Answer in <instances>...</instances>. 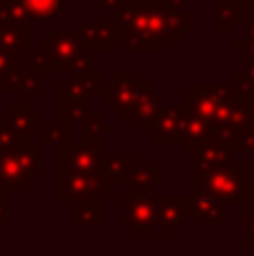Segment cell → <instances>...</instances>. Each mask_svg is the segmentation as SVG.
<instances>
[{
  "label": "cell",
  "instance_id": "cell-1",
  "mask_svg": "<svg viewBox=\"0 0 254 256\" xmlns=\"http://www.w3.org/2000/svg\"><path fill=\"white\" fill-rule=\"evenodd\" d=\"M112 14L115 40L124 52H160L166 43V7L162 0H124Z\"/></svg>",
  "mask_w": 254,
  "mask_h": 256
},
{
  "label": "cell",
  "instance_id": "cell-2",
  "mask_svg": "<svg viewBox=\"0 0 254 256\" xmlns=\"http://www.w3.org/2000/svg\"><path fill=\"white\" fill-rule=\"evenodd\" d=\"M246 186V166L241 162H232L218 171L196 173L194 178V191L210 194L223 204H243Z\"/></svg>",
  "mask_w": 254,
  "mask_h": 256
},
{
  "label": "cell",
  "instance_id": "cell-3",
  "mask_svg": "<svg viewBox=\"0 0 254 256\" xmlns=\"http://www.w3.org/2000/svg\"><path fill=\"white\" fill-rule=\"evenodd\" d=\"M153 90L151 81H135L130 72H112L110 81H104L102 84V102L110 106V112H117L122 115V122L124 124H130L133 117H130V110L135 108L138 99L142 97L144 92Z\"/></svg>",
  "mask_w": 254,
  "mask_h": 256
},
{
  "label": "cell",
  "instance_id": "cell-4",
  "mask_svg": "<svg viewBox=\"0 0 254 256\" xmlns=\"http://www.w3.org/2000/svg\"><path fill=\"white\" fill-rule=\"evenodd\" d=\"M112 194V184L102 176V171H58V202L63 207H70L72 202L84 198H106Z\"/></svg>",
  "mask_w": 254,
  "mask_h": 256
},
{
  "label": "cell",
  "instance_id": "cell-5",
  "mask_svg": "<svg viewBox=\"0 0 254 256\" xmlns=\"http://www.w3.org/2000/svg\"><path fill=\"white\" fill-rule=\"evenodd\" d=\"M182 106L187 112L200 117V120L210 122L214 126L223 124V115H225V106L228 104L216 94L214 90V81H198L194 86L192 92H187L182 97Z\"/></svg>",
  "mask_w": 254,
  "mask_h": 256
},
{
  "label": "cell",
  "instance_id": "cell-6",
  "mask_svg": "<svg viewBox=\"0 0 254 256\" xmlns=\"http://www.w3.org/2000/svg\"><path fill=\"white\" fill-rule=\"evenodd\" d=\"M38 52H43L52 63V72H63L68 74L72 68V63L79 58L81 54V43L76 32L68 30H54L50 34V38H45L43 43H38Z\"/></svg>",
  "mask_w": 254,
  "mask_h": 256
},
{
  "label": "cell",
  "instance_id": "cell-7",
  "mask_svg": "<svg viewBox=\"0 0 254 256\" xmlns=\"http://www.w3.org/2000/svg\"><path fill=\"white\" fill-rule=\"evenodd\" d=\"M156 230L164 236H174L189 218V194H153Z\"/></svg>",
  "mask_w": 254,
  "mask_h": 256
},
{
  "label": "cell",
  "instance_id": "cell-8",
  "mask_svg": "<svg viewBox=\"0 0 254 256\" xmlns=\"http://www.w3.org/2000/svg\"><path fill=\"white\" fill-rule=\"evenodd\" d=\"M124 216L122 222L133 232L135 236H151L156 232V207L151 196H140L135 191L122 196Z\"/></svg>",
  "mask_w": 254,
  "mask_h": 256
},
{
  "label": "cell",
  "instance_id": "cell-9",
  "mask_svg": "<svg viewBox=\"0 0 254 256\" xmlns=\"http://www.w3.org/2000/svg\"><path fill=\"white\" fill-rule=\"evenodd\" d=\"M102 144H84V142H66L58 148V164L61 171H99L102 168Z\"/></svg>",
  "mask_w": 254,
  "mask_h": 256
},
{
  "label": "cell",
  "instance_id": "cell-10",
  "mask_svg": "<svg viewBox=\"0 0 254 256\" xmlns=\"http://www.w3.org/2000/svg\"><path fill=\"white\" fill-rule=\"evenodd\" d=\"M40 115L32 110V104L27 97H20L16 102L9 104V126L14 128L18 144H27V142H36V132L40 126Z\"/></svg>",
  "mask_w": 254,
  "mask_h": 256
},
{
  "label": "cell",
  "instance_id": "cell-11",
  "mask_svg": "<svg viewBox=\"0 0 254 256\" xmlns=\"http://www.w3.org/2000/svg\"><path fill=\"white\" fill-rule=\"evenodd\" d=\"M104 76L99 72H86V74L70 76L68 81L61 84V92L58 99L66 102H79V104H92V97L102 90Z\"/></svg>",
  "mask_w": 254,
  "mask_h": 256
},
{
  "label": "cell",
  "instance_id": "cell-12",
  "mask_svg": "<svg viewBox=\"0 0 254 256\" xmlns=\"http://www.w3.org/2000/svg\"><path fill=\"white\" fill-rule=\"evenodd\" d=\"M189 216L194 218L196 225H225V204L218 202L216 198H212L210 194H202V191H194L189 194Z\"/></svg>",
  "mask_w": 254,
  "mask_h": 256
},
{
  "label": "cell",
  "instance_id": "cell-13",
  "mask_svg": "<svg viewBox=\"0 0 254 256\" xmlns=\"http://www.w3.org/2000/svg\"><path fill=\"white\" fill-rule=\"evenodd\" d=\"M184 115V106L182 104H164L156 120V126L151 130V137L156 144H176L178 142V132H180V122Z\"/></svg>",
  "mask_w": 254,
  "mask_h": 256
},
{
  "label": "cell",
  "instance_id": "cell-14",
  "mask_svg": "<svg viewBox=\"0 0 254 256\" xmlns=\"http://www.w3.org/2000/svg\"><path fill=\"white\" fill-rule=\"evenodd\" d=\"M81 43V52H110L115 43V30L110 22H88L76 30Z\"/></svg>",
  "mask_w": 254,
  "mask_h": 256
},
{
  "label": "cell",
  "instance_id": "cell-15",
  "mask_svg": "<svg viewBox=\"0 0 254 256\" xmlns=\"http://www.w3.org/2000/svg\"><path fill=\"white\" fill-rule=\"evenodd\" d=\"M210 130H212V124L200 117L192 115V112L184 110L182 115V122H180V132H178V142L176 144L182 146L184 153L192 155L198 146L207 144L210 142Z\"/></svg>",
  "mask_w": 254,
  "mask_h": 256
},
{
  "label": "cell",
  "instance_id": "cell-16",
  "mask_svg": "<svg viewBox=\"0 0 254 256\" xmlns=\"http://www.w3.org/2000/svg\"><path fill=\"white\" fill-rule=\"evenodd\" d=\"M30 182H32L30 173L20 166L14 150H2L0 153V191H4L9 196H16Z\"/></svg>",
  "mask_w": 254,
  "mask_h": 256
},
{
  "label": "cell",
  "instance_id": "cell-17",
  "mask_svg": "<svg viewBox=\"0 0 254 256\" xmlns=\"http://www.w3.org/2000/svg\"><path fill=\"white\" fill-rule=\"evenodd\" d=\"M230 128H254V92H238L234 94V99L225 106L223 124Z\"/></svg>",
  "mask_w": 254,
  "mask_h": 256
},
{
  "label": "cell",
  "instance_id": "cell-18",
  "mask_svg": "<svg viewBox=\"0 0 254 256\" xmlns=\"http://www.w3.org/2000/svg\"><path fill=\"white\" fill-rule=\"evenodd\" d=\"M194 158V164H196V173H210V171H218V168L228 166V164L234 162V153L225 146H218V144H207L198 146L196 150L192 153Z\"/></svg>",
  "mask_w": 254,
  "mask_h": 256
},
{
  "label": "cell",
  "instance_id": "cell-19",
  "mask_svg": "<svg viewBox=\"0 0 254 256\" xmlns=\"http://www.w3.org/2000/svg\"><path fill=\"white\" fill-rule=\"evenodd\" d=\"M162 106H164L162 94L156 92V90H148V92H144L142 97L138 99L135 108L130 110V117H133V122H138V124L142 126L144 132L151 135V130H153V126H156V120H158V115H160Z\"/></svg>",
  "mask_w": 254,
  "mask_h": 256
},
{
  "label": "cell",
  "instance_id": "cell-20",
  "mask_svg": "<svg viewBox=\"0 0 254 256\" xmlns=\"http://www.w3.org/2000/svg\"><path fill=\"white\" fill-rule=\"evenodd\" d=\"M104 198L92 196V198L76 200L70 204V222L76 227H97L104 222Z\"/></svg>",
  "mask_w": 254,
  "mask_h": 256
},
{
  "label": "cell",
  "instance_id": "cell-21",
  "mask_svg": "<svg viewBox=\"0 0 254 256\" xmlns=\"http://www.w3.org/2000/svg\"><path fill=\"white\" fill-rule=\"evenodd\" d=\"M102 176L115 184H126L133 171V155L130 153H104L102 155Z\"/></svg>",
  "mask_w": 254,
  "mask_h": 256
},
{
  "label": "cell",
  "instance_id": "cell-22",
  "mask_svg": "<svg viewBox=\"0 0 254 256\" xmlns=\"http://www.w3.org/2000/svg\"><path fill=\"white\" fill-rule=\"evenodd\" d=\"M162 182V164L156 162V164H148V166H133L128 176V182L130 184V191L140 196H153L156 186Z\"/></svg>",
  "mask_w": 254,
  "mask_h": 256
},
{
  "label": "cell",
  "instance_id": "cell-23",
  "mask_svg": "<svg viewBox=\"0 0 254 256\" xmlns=\"http://www.w3.org/2000/svg\"><path fill=\"white\" fill-rule=\"evenodd\" d=\"M112 122L104 120L102 112L90 110L84 120L79 122V130H81V142L84 144H102V140L106 135L112 132Z\"/></svg>",
  "mask_w": 254,
  "mask_h": 256
},
{
  "label": "cell",
  "instance_id": "cell-24",
  "mask_svg": "<svg viewBox=\"0 0 254 256\" xmlns=\"http://www.w3.org/2000/svg\"><path fill=\"white\" fill-rule=\"evenodd\" d=\"M40 90V76L36 74H22L20 70L14 72V74L4 76L0 81V92L2 94H20V97H27L32 99V94H36Z\"/></svg>",
  "mask_w": 254,
  "mask_h": 256
},
{
  "label": "cell",
  "instance_id": "cell-25",
  "mask_svg": "<svg viewBox=\"0 0 254 256\" xmlns=\"http://www.w3.org/2000/svg\"><path fill=\"white\" fill-rule=\"evenodd\" d=\"M214 30L218 32H234L241 20H246V12L232 0H214Z\"/></svg>",
  "mask_w": 254,
  "mask_h": 256
},
{
  "label": "cell",
  "instance_id": "cell-26",
  "mask_svg": "<svg viewBox=\"0 0 254 256\" xmlns=\"http://www.w3.org/2000/svg\"><path fill=\"white\" fill-rule=\"evenodd\" d=\"M196 14L192 9H169L166 14V40H182L194 30Z\"/></svg>",
  "mask_w": 254,
  "mask_h": 256
},
{
  "label": "cell",
  "instance_id": "cell-27",
  "mask_svg": "<svg viewBox=\"0 0 254 256\" xmlns=\"http://www.w3.org/2000/svg\"><path fill=\"white\" fill-rule=\"evenodd\" d=\"M18 2L25 7L30 22H48L58 18V14H61V0H18Z\"/></svg>",
  "mask_w": 254,
  "mask_h": 256
},
{
  "label": "cell",
  "instance_id": "cell-28",
  "mask_svg": "<svg viewBox=\"0 0 254 256\" xmlns=\"http://www.w3.org/2000/svg\"><path fill=\"white\" fill-rule=\"evenodd\" d=\"M14 155L20 162V166L30 173V178L34 180L40 173V146L38 142H27V144H18L14 146Z\"/></svg>",
  "mask_w": 254,
  "mask_h": 256
},
{
  "label": "cell",
  "instance_id": "cell-29",
  "mask_svg": "<svg viewBox=\"0 0 254 256\" xmlns=\"http://www.w3.org/2000/svg\"><path fill=\"white\" fill-rule=\"evenodd\" d=\"M0 25L30 27V16L18 0H0Z\"/></svg>",
  "mask_w": 254,
  "mask_h": 256
},
{
  "label": "cell",
  "instance_id": "cell-30",
  "mask_svg": "<svg viewBox=\"0 0 254 256\" xmlns=\"http://www.w3.org/2000/svg\"><path fill=\"white\" fill-rule=\"evenodd\" d=\"M70 128L66 122H58V124H48V122H40L38 132H36V142L38 144H66L70 142Z\"/></svg>",
  "mask_w": 254,
  "mask_h": 256
},
{
  "label": "cell",
  "instance_id": "cell-31",
  "mask_svg": "<svg viewBox=\"0 0 254 256\" xmlns=\"http://www.w3.org/2000/svg\"><path fill=\"white\" fill-rule=\"evenodd\" d=\"M90 110H92V104H79V102H66V99H61V122H66L68 126H74V124L79 126V122Z\"/></svg>",
  "mask_w": 254,
  "mask_h": 256
},
{
  "label": "cell",
  "instance_id": "cell-32",
  "mask_svg": "<svg viewBox=\"0 0 254 256\" xmlns=\"http://www.w3.org/2000/svg\"><path fill=\"white\" fill-rule=\"evenodd\" d=\"M232 153L254 155V128H241V130H236V142L232 146Z\"/></svg>",
  "mask_w": 254,
  "mask_h": 256
},
{
  "label": "cell",
  "instance_id": "cell-33",
  "mask_svg": "<svg viewBox=\"0 0 254 256\" xmlns=\"http://www.w3.org/2000/svg\"><path fill=\"white\" fill-rule=\"evenodd\" d=\"M20 70V58L18 52H9V50H0V81L4 76L14 74V72Z\"/></svg>",
  "mask_w": 254,
  "mask_h": 256
},
{
  "label": "cell",
  "instance_id": "cell-34",
  "mask_svg": "<svg viewBox=\"0 0 254 256\" xmlns=\"http://www.w3.org/2000/svg\"><path fill=\"white\" fill-rule=\"evenodd\" d=\"M45 72H52V63H50V58L45 56L43 52H30V74H45Z\"/></svg>",
  "mask_w": 254,
  "mask_h": 256
},
{
  "label": "cell",
  "instance_id": "cell-35",
  "mask_svg": "<svg viewBox=\"0 0 254 256\" xmlns=\"http://www.w3.org/2000/svg\"><path fill=\"white\" fill-rule=\"evenodd\" d=\"M14 146H18L14 128L9 126V122H0V153H2V150H12Z\"/></svg>",
  "mask_w": 254,
  "mask_h": 256
},
{
  "label": "cell",
  "instance_id": "cell-36",
  "mask_svg": "<svg viewBox=\"0 0 254 256\" xmlns=\"http://www.w3.org/2000/svg\"><path fill=\"white\" fill-rule=\"evenodd\" d=\"M86 72H92V58H90L88 52H81L79 58L72 63V68H70V72H68V74L76 76V74H86Z\"/></svg>",
  "mask_w": 254,
  "mask_h": 256
},
{
  "label": "cell",
  "instance_id": "cell-37",
  "mask_svg": "<svg viewBox=\"0 0 254 256\" xmlns=\"http://www.w3.org/2000/svg\"><path fill=\"white\" fill-rule=\"evenodd\" d=\"M243 225H246V238H243V243L248 248H254V207H246Z\"/></svg>",
  "mask_w": 254,
  "mask_h": 256
},
{
  "label": "cell",
  "instance_id": "cell-38",
  "mask_svg": "<svg viewBox=\"0 0 254 256\" xmlns=\"http://www.w3.org/2000/svg\"><path fill=\"white\" fill-rule=\"evenodd\" d=\"M234 86H236L238 92H254V86H252V79L250 74H248L246 70H238L236 74H234Z\"/></svg>",
  "mask_w": 254,
  "mask_h": 256
},
{
  "label": "cell",
  "instance_id": "cell-39",
  "mask_svg": "<svg viewBox=\"0 0 254 256\" xmlns=\"http://www.w3.org/2000/svg\"><path fill=\"white\" fill-rule=\"evenodd\" d=\"M234 50L243 54V66H250V63H254V43H248L246 38L236 40V43H234Z\"/></svg>",
  "mask_w": 254,
  "mask_h": 256
},
{
  "label": "cell",
  "instance_id": "cell-40",
  "mask_svg": "<svg viewBox=\"0 0 254 256\" xmlns=\"http://www.w3.org/2000/svg\"><path fill=\"white\" fill-rule=\"evenodd\" d=\"M9 198H12L9 194L0 191V227H7L12 222V218H9Z\"/></svg>",
  "mask_w": 254,
  "mask_h": 256
},
{
  "label": "cell",
  "instance_id": "cell-41",
  "mask_svg": "<svg viewBox=\"0 0 254 256\" xmlns=\"http://www.w3.org/2000/svg\"><path fill=\"white\" fill-rule=\"evenodd\" d=\"M246 40L254 43V9L250 12V18H246Z\"/></svg>",
  "mask_w": 254,
  "mask_h": 256
},
{
  "label": "cell",
  "instance_id": "cell-42",
  "mask_svg": "<svg viewBox=\"0 0 254 256\" xmlns=\"http://www.w3.org/2000/svg\"><path fill=\"white\" fill-rule=\"evenodd\" d=\"M243 207H254V184L246 186V200H243Z\"/></svg>",
  "mask_w": 254,
  "mask_h": 256
},
{
  "label": "cell",
  "instance_id": "cell-43",
  "mask_svg": "<svg viewBox=\"0 0 254 256\" xmlns=\"http://www.w3.org/2000/svg\"><path fill=\"white\" fill-rule=\"evenodd\" d=\"M122 2H124V0H102V9L104 12H115Z\"/></svg>",
  "mask_w": 254,
  "mask_h": 256
},
{
  "label": "cell",
  "instance_id": "cell-44",
  "mask_svg": "<svg viewBox=\"0 0 254 256\" xmlns=\"http://www.w3.org/2000/svg\"><path fill=\"white\" fill-rule=\"evenodd\" d=\"M232 2H236L238 7H241L246 14H248V12H252V9H254V0H232Z\"/></svg>",
  "mask_w": 254,
  "mask_h": 256
},
{
  "label": "cell",
  "instance_id": "cell-45",
  "mask_svg": "<svg viewBox=\"0 0 254 256\" xmlns=\"http://www.w3.org/2000/svg\"><path fill=\"white\" fill-rule=\"evenodd\" d=\"M169 9H184V0H162Z\"/></svg>",
  "mask_w": 254,
  "mask_h": 256
},
{
  "label": "cell",
  "instance_id": "cell-46",
  "mask_svg": "<svg viewBox=\"0 0 254 256\" xmlns=\"http://www.w3.org/2000/svg\"><path fill=\"white\" fill-rule=\"evenodd\" d=\"M243 70H246L248 74H250V79H252V86H254V63H250V66H246V68H243Z\"/></svg>",
  "mask_w": 254,
  "mask_h": 256
},
{
  "label": "cell",
  "instance_id": "cell-47",
  "mask_svg": "<svg viewBox=\"0 0 254 256\" xmlns=\"http://www.w3.org/2000/svg\"><path fill=\"white\" fill-rule=\"evenodd\" d=\"M196 2H214V0H196Z\"/></svg>",
  "mask_w": 254,
  "mask_h": 256
}]
</instances>
